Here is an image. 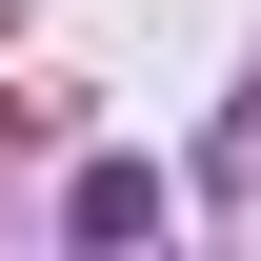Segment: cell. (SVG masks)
<instances>
[{"label": "cell", "instance_id": "1", "mask_svg": "<svg viewBox=\"0 0 261 261\" xmlns=\"http://www.w3.org/2000/svg\"><path fill=\"white\" fill-rule=\"evenodd\" d=\"M161 221V161H81V241H141Z\"/></svg>", "mask_w": 261, "mask_h": 261}]
</instances>
